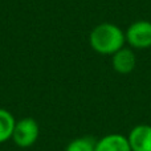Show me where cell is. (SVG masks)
I'll use <instances>...</instances> for the list:
<instances>
[{"label": "cell", "instance_id": "7", "mask_svg": "<svg viewBox=\"0 0 151 151\" xmlns=\"http://www.w3.org/2000/svg\"><path fill=\"white\" fill-rule=\"evenodd\" d=\"M16 119L8 110L0 107V145L12 139Z\"/></svg>", "mask_w": 151, "mask_h": 151}, {"label": "cell", "instance_id": "8", "mask_svg": "<svg viewBox=\"0 0 151 151\" xmlns=\"http://www.w3.org/2000/svg\"><path fill=\"white\" fill-rule=\"evenodd\" d=\"M97 141L91 137H80L69 142L65 151H96Z\"/></svg>", "mask_w": 151, "mask_h": 151}, {"label": "cell", "instance_id": "3", "mask_svg": "<svg viewBox=\"0 0 151 151\" xmlns=\"http://www.w3.org/2000/svg\"><path fill=\"white\" fill-rule=\"evenodd\" d=\"M125 37L126 42L133 49H149L151 48V21H134L126 29Z\"/></svg>", "mask_w": 151, "mask_h": 151}, {"label": "cell", "instance_id": "6", "mask_svg": "<svg viewBox=\"0 0 151 151\" xmlns=\"http://www.w3.org/2000/svg\"><path fill=\"white\" fill-rule=\"evenodd\" d=\"M96 151H131V149L127 137L113 133L97 141Z\"/></svg>", "mask_w": 151, "mask_h": 151}, {"label": "cell", "instance_id": "5", "mask_svg": "<svg viewBox=\"0 0 151 151\" xmlns=\"http://www.w3.org/2000/svg\"><path fill=\"white\" fill-rule=\"evenodd\" d=\"M111 65L117 73L119 74H129L135 69L137 65V57L135 53L130 48L119 49L111 56Z\"/></svg>", "mask_w": 151, "mask_h": 151}, {"label": "cell", "instance_id": "2", "mask_svg": "<svg viewBox=\"0 0 151 151\" xmlns=\"http://www.w3.org/2000/svg\"><path fill=\"white\" fill-rule=\"evenodd\" d=\"M40 135V126L36 122V119L31 117L23 118L20 121H16L15 129L12 134V141L16 146L21 149L33 146L37 142Z\"/></svg>", "mask_w": 151, "mask_h": 151}, {"label": "cell", "instance_id": "1", "mask_svg": "<svg viewBox=\"0 0 151 151\" xmlns=\"http://www.w3.org/2000/svg\"><path fill=\"white\" fill-rule=\"evenodd\" d=\"M125 32L111 23H102L94 27L89 35L91 49L102 56H113L125 47Z\"/></svg>", "mask_w": 151, "mask_h": 151}, {"label": "cell", "instance_id": "4", "mask_svg": "<svg viewBox=\"0 0 151 151\" xmlns=\"http://www.w3.org/2000/svg\"><path fill=\"white\" fill-rule=\"evenodd\" d=\"M131 151H151V126L137 125L127 135Z\"/></svg>", "mask_w": 151, "mask_h": 151}]
</instances>
